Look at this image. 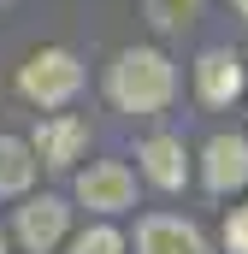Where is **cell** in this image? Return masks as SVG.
<instances>
[{
	"label": "cell",
	"instance_id": "11",
	"mask_svg": "<svg viewBox=\"0 0 248 254\" xmlns=\"http://www.w3.org/2000/svg\"><path fill=\"white\" fill-rule=\"evenodd\" d=\"M142 12L154 30H189L201 18V0H142Z\"/></svg>",
	"mask_w": 248,
	"mask_h": 254
},
{
	"label": "cell",
	"instance_id": "2",
	"mask_svg": "<svg viewBox=\"0 0 248 254\" xmlns=\"http://www.w3.org/2000/svg\"><path fill=\"white\" fill-rule=\"evenodd\" d=\"M18 89L36 107H65L83 89V65H77V54H65V48H36L24 60V71H18Z\"/></svg>",
	"mask_w": 248,
	"mask_h": 254
},
{
	"label": "cell",
	"instance_id": "8",
	"mask_svg": "<svg viewBox=\"0 0 248 254\" xmlns=\"http://www.w3.org/2000/svg\"><path fill=\"white\" fill-rule=\"evenodd\" d=\"M136 254H207V243H201L195 225L172 219V213H154V219H142V231H136Z\"/></svg>",
	"mask_w": 248,
	"mask_h": 254
},
{
	"label": "cell",
	"instance_id": "13",
	"mask_svg": "<svg viewBox=\"0 0 248 254\" xmlns=\"http://www.w3.org/2000/svg\"><path fill=\"white\" fill-rule=\"evenodd\" d=\"M225 243H231V254H248V201L231 207V219H225Z\"/></svg>",
	"mask_w": 248,
	"mask_h": 254
},
{
	"label": "cell",
	"instance_id": "4",
	"mask_svg": "<svg viewBox=\"0 0 248 254\" xmlns=\"http://www.w3.org/2000/svg\"><path fill=\"white\" fill-rule=\"evenodd\" d=\"M65 225H71V207H65L60 195H42V201H24L18 207V243L30 254H48L65 237Z\"/></svg>",
	"mask_w": 248,
	"mask_h": 254
},
{
	"label": "cell",
	"instance_id": "1",
	"mask_svg": "<svg viewBox=\"0 0 248 254\" xmlns=\"http://www.w3.org/2000/svg\"><path fill=\"white\" fill-rule=\"evenodd\" d=\"M172 89H178V71L160 48H124L107 71V95L124 113H160L172 101Z\"/></svg>",
	"mask_w": 248,
	"mask_h": 254
},
{
	"label": "cell",
	"instance_id": "3",
	"mask_svg": "<svg viewBox=\"0 0 248 254\" xmlns=\"http://www.w3.org/2000/svg\"><path fill=\"white\" fill-rule=\"evenodd\" d=\"M77 201L95 207V213H124V207L136 201V178H130V166H119V160L89 166V172L77 178Z\"/></svg>",
	"mask_w": 248,
	"mask_h": 254
},
{
	"label": "cell",
	"instance_id": "5",
	"mask_svg": "<svg viewBox=\"0 0 248 254\" xmlns=\"http://www.w3.org/2000/svg\"><path fill=\"white\" fill-rule=\"evenodd\" d=\"M195 89H201L207 107H231V101L243 95V60H237L231 48H207V54L195 60Z\"/></svg>",
	"mask_w": 248,
	"mask_h": 254
},
{
	"label": "cell",
	"instance_id": "9",
	"mask_svg": "<svg viewBox=\"0 0 248 254\" xmlns=\"http://www.w3.org/2000/svg\"><path fill=\"white\" fill-rule=\"evenodd\" d=\"M136 160H142L148 184H160V190H184V178H189V154H184V142H178V136H148Z\"/></svg>",
	"mask_w": 248,
	"mask_h": 254
},
{
	"label": "cell",
	"instance_id": "10",
	"mask_svg": "<svg viewBox=\"0 0 248 254\" xmlns=\"http://www.w3.org/2000/svg\"><path fill=\"white\" fill-rule=\"evenodd\" d=\"M36 178V154L18 136H0V195H24Z\"/></svg>",
	"mask_w": 248,
	"mask_h": 254
},
{
	"label": "cell",
	"instance_id": "12",
	"mask_svg": "<svg viewBox=\"0 0 248 254\" xmlns=\"http://www.w3.org/2000/svg\"><path fill=\"white\" fill-rule=\"evenodd\" d=\"M71 254H124V237L113 225H95V231H83V237L71 243Z\"/></svg>",
	"mask_w": 248,
	"mask_h": 254
},
{
	"label": "cell",
	"instance_id": "14",
	"mask_svg": "<svg viewBox=\"0 0 248 254\" xmlns=\"http://www.w3.org/2000/svg\"><path fill=\"white\" fill-rule=\"evenodd\" d=\"M231 6H237V12H243V18H248V0H231Z\"/></svg>",
	"mask_w": 248,
	"mask_h": 254
},
{
	"label": "cell",
	"instance_id": "15",
	"mask_svg": "<svg viewBox=\"0 0 248 254\" xmlns=\"http://www.w3.org/2000/svg\"><path fill=\"white\" fill-rule=\"evenodd\" d=\"M0 254H6V237H0Z\"/></svg>",
	"mask_w": 248,
	"mask_h": 254
},
{
	"label": "cell",
	"instance_id": "6",
	"mask_svg": "<svg viewBox=\"0 0 248 254\" xmlns=\"http://www.w3.org/2000/svg\"><path fill=\"white\" fill-rule=\"evenodd\" d=\"M201 178H207V190L231 195L248 184V136H213L207 142V154H201Z\"/></svg>",
	"mask_w": 248,
	"mask_h": 254
},
{
	"label": "cell",
	"instance_id": "7",
	"mask_svg": "<svg viewBox=\"0 0 248 254\" xmlns=\"http://www.w3.org/2000/svg\"><path fill=\"white\" fill-rule=\"evenodd\" d=\"M83 148H89V125L83 119H42L36 125V142H30V154L42 166H71Z\"/></svg>",
	"mask_w": 248,
	"mask_h": 254
}]
</instances>
